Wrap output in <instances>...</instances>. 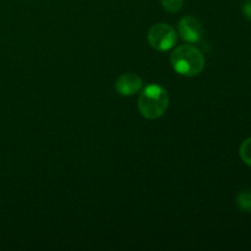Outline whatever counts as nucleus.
<instances>
[{"mask_svg":"<svg viewBox=\"0 0 251 251\" xmlns=\"http://www.w3.org/2000/svg\"><path fill=\"white\" fill-rule=\"evenodd\" d=\"M169 104V96L166 88L151 83L142 90L139 98V110L146 119H158L166 113Z\"/></svg>","mask_w":251,"mask_h":251,"instance_id":"f257e3e1","label":"nucleus"},{"mask_svg":"<svg viewBox=\"0 0 251 251\" xmlns=\"http://www.w3.org/2000/svg\"><path fill=\"white\" fill-rule=\"evenodd\" d=\"M174 70L184 76H196L205 68V58L196 47L190 44L179 46L171 55Z\"/></svg>","mask_w":251,"mask_h":251,"instance_id":"f03ea898","label":"nucleus"},{"mask_svg":"<svg viewBox=\"0 0 251 251\" xmlns=\"http://www.w3.org/2000/svg\"><path fill=\"white\" fill-rule=\"evenodd\" d=\"M149 42L152 48L159 51L169 50L176 43V32L171 25L157 24L150 28Z\"/></svg>","mask_w":251,"mask_h":251,"instance_id":"7ed1b4c3","label":"nucleus"},{"mask_svg":"<svg viewBox=\"0 0 251 251\" xmlns=\"http://www.w3.org/2000/svg\"><path fill=\"white\" fill-rule=\"evenodd\" d=\"M178 31L181 38L190 43L201 42L203 37V26L196 17L185 16L179 21Z\"/></svg>","mask_w":251,"mask_h":251,"instance_id":"20e7f679","label":"nucleus"},{"mask_svg":"<svg viewBox=\"0 0 251 251\" xmlns=\"http://www.w3.org/2000/svg\"><path fill=\"white\" fill-rule=\"evenodd\" d=\"M142 88V78L134 73H126L120 75L115 81V90L122 96L129 97L140 92Z\"/></svg>","mask_w":251,"mask_h":251,"instance_id":"39448f33","label":"nucleus"},{"mask_svg":"<svg viewBox=\"0 0 251 251\" xmlns=\"http://www.w3.org/2000/svg\"><path fill=\"white\" fill-rule=\"evenodd\" d=\"M237 206L243 212H251V191H242L237 196Z\"/></svg>","mask_w":251,"mask_h":251,"instance_id":"423d86ee","label":"nucleus"},{"mask_svg":"<svg viewBox=\"0 0 251 251\" xmlns=\"http://www.w3.org/2000/svg\"><path fill=\"white\" fill-rule=\"evenodd\" d=\"M161 2L163 9L172 14L180 11L184 5V0H161Z\"/></svg>","mask_w":251,"mask_h":251,"instance_id":"0eeeda50","label":"nucleus"},{"mask_svg":"<svg viewBox=\"0 0 251 251\" xmlns=\"http://www.w3.org/2000/svg\"><path fill=\"white\" fill-rule=\"evenodd\" d=\"M240 157H242L243 161L251 167V137L245 140L244 142L240 146Z\"/></svg>","mask_w":251,"mask_h":251,"instance_id":"6e6552de","label":"nucleus"},{"mask_svg":"<svg viewBox=\"0 0 251 251\" xmlns=\"http://www.w3.org/2000/svg\"><path fill=\"white\" fill-rule=\"evenodd\" d=\"M243 12H244L245 17H247L248 20H250V21H251V1L247 2V4L243 6Z\"/></svg>","mask_w":251,"mask_h":251,"instance_id":"1a4fd4ad","label":"nucleus"}]
</instances>
